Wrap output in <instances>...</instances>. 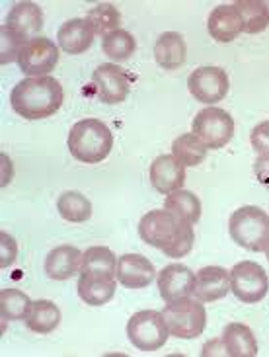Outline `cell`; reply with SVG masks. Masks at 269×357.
<instances>
[{"label":"cell","instance_id":"6da1fadb","mask_svg":"<svg viewBox=\"0 0 269 357\" xmlns=\"http://www.w3.org/2000/svg\"><path fill=\"white\" fill-rule=\"evenodd\" d=\"M139 234L148 246L162 250L168 258H183L193 248L192 222L183 221L168 209H154L139 221Z\"/></svg>","mask_w":269,"mask_h":357},{"label":"cell","instance_id":"7a4b0ae2","mask_svg":"<svg viewBox=\"0 0 269 357\" xmlns=\"http://www.w3.org/2000/svg\"><path fill=\"white\" fill-rule=\"evenodd\" d=\"M65 90L57 78L36 77L24 78L10 94L12 109L24 119H45L57 114L63 106Z\"/></svg>","mask_w":269,"mask_h":357},{"label":"cell","instance_id":"3957f363","mask_svg":"<svg viewBox=\"0 0 269 357\" xmlns=\"http://www.w3.org/2000/svg\"><path fill=\"white\" fill-rule=\"evenodd\" d=\"M67 145L70 155L77 160L84 162V165H98L112 153L114 133L109 131V127L104 121L88 117V119H82L72 126L70 133H68Z\"/></svg>","mask_w":269,"mask_h":357},{"label":"cell","instance_id":"277c9868","mask_svg":"<svg viewBox=\"0 0 269 357\" xmlns=\"http://www.w3.org/2000/svg\"><path fill=\"white\" fill-rule=\"evenodd\" d=\"M232 241L250 252H266L269 244V215L256 205L238 207L229 221Z\"/></svg>","mask_w":269,"mask_h":357},{"label":"cell","instance_id":"5b68a950","mask_svg":"<svg viewBox=\"0 0 269 357\" xmlns=\"http://www.w3.org/2000/svg\"><path fill=\"white\" fill-rule=\"evenodd\" d=\"M170 336L180 340H193L201 336L207 326V310L199 299L182 297L170 301L162 310Z\"/></svg>","mask_w":269,"mask_h":357},{"label":"cell","instance_id":"8992f818","mask_svg":"<svg viewBox=\"0 0 269 357\" xmlns=\"http://www.w3.org/2000/svg\"><path fill=\"white\" fill-rule=\"evenodd\" d=\"M127 336L134 348L141 351H156L168 342L170 330L166 326L162 312L139 310L127 322Z\"/></svg>","mask_w":269,"mask_h":357},{"label":"cell","instance_id":"52a82bcc","mask_svg":"<svg viewBox=\"0 0 269 357\" xmlns=\"http://www.w3.org/2000/svg\"><path fill=\"white\" fill-rule=\"evenodd\" d=\"M192 131L207 149H222L234 135V119L221 107H205L193 119Z\"/></svg>","mask_w":269,"mask_h":357},{"label":"cell","instance_id":"ba28073f","mask_svg":"<svg viewBox=\"0 0 269 357\" xmlns=\"http://www.w3.org/2000/svg\"><path fill=\"white\" fill-rule=\"evenodd\" d=\"M231 291L242 303H260L269 291V278L256 261H238L231 270Z\"/></svg>","mask_w":269,"mask_h":357},{"label":"cell","instance_id":"9c48e42d","mask_svg":"<svg viewBox=\"0 0 269 357\" xmlns=\"http://www.w3.org/2000/svg\"><path fill=\"white\" fill-rule=\"evenodd\" d=\"M59 63L57 45L47 38H33L22 47L18 67L28 78L47 77Z\"/></svg>","mask_w":269,"mask_h":357},{"label":"cell","instance_id":"30bf717a","mask_svg":"<svg viewBox=\"0 0 269 357\" xmlns=\"http://www.w3.org/2000/svg\"><path fill=\"white\" fill-rule=\"evenodd\" d=\"M229 75L221 67H199L187 78L192 96L201 104L221 102L229 94Z\"/></svg>","mask_w":269,"mask_h":357},{"label":"cell","instance_id":"8fae6325","mask_svg":"<svg viewBox=\"0 0 269 357\" xmlns=\"http://www.w3.org/2000/svg\"><path fill=\"white\" fill-rule=\"evenodd\" d=\"M78 273V297L86 305L102 307L114 299L117 273L104 270H80Z\"/></svg>","mask_w":269,"mask_h":357},{"label":"cell","instance_id":"7c38bea8","mask_svg":"<svg viewBox=\"0 0 269 357\" xmlns=\"http://www.w3.org/2000/svg\"><path fill=\"white\" fill-rule=\"evenodd\" d=\"M92 82L96 86V94L104 104H121L129 96V77L125 68L114 63L98 65L92 73Z\"/></svg>","mask_w":269,"mask_h":357},{"label":"cell","instance_id":"4fadbf2b","mask_svg":"<svg viewBox=\"0 0 269 357\" xmlns=\"http://www.w3.org/2000/svg\"><path fill=\"white\" fill-rule=\"evenodd\" d=\"M195 289V273L183 264H170L158 273V291L166 303L192 297Z\"/></svg>","mask_w":269,"mask_h":357},{"label":"cell","instance_id":"5bb4252c","mask_svg":"<svg viewBox=\"0 0 269 357\" xmlns=\"http://www.w3.org/2000/svg\"><path fill=\"white\" fill-rule=\"evenodd\" d=\"M231 291V271L221 266H207L195 273L193 295L201 303H215L226 297Z\"/></svg>","mask_w":269,"mask_h":357},{"label":"cell","instance_id":"9a60e30c","mask_svg":"<svg viewBox=\"0 0 269 357\" xmlns=\"http://www.w3.org/2000/svg\"><path fill=\"white\" fill-rule=\"evenodd\" d=\"M151 182L154 190L164 195L178 192L185 183V165H182L174 155L158 156L151 165Z\"/></svg>","mask_w":269,"mask_h":357},{"label":"cell","instance_id":"2e32d148","mask_svg":"<svg viewBox=\"0 0 269 357\" xmlns=\"http://www.w3.org/2000/svg\"><path fill=\"white\" fill-rule=\"evenodd\" d=\"M156 278V270L141 254H123L117 260V280L129 289L148 287Z\"/></svg>","mask_w":269,"mask_h":357},{"label":"cell","instance_id":"e0dca14e","mask_svg":"<svg viewBox=\"0 0 269 357\" xmlns=\"http://www.w3.org/2000/svg\"><path fill=\"white\" fill-rule=\"evenodd\" d=\"M94 38H96V33L86 18L68 20L59 28L57 33L59 47L67 55H82L84 51L92 47Z\"/></svg>","mask_w":269,"mask_h":357},{"label":"cell","instance_id":"ac0fdd59","mask_svg":"<svg viewBox=\"0 0 269 357\" xmlns=\"http://www.w3.org/2000/svg\"><path fill=\"white\" fill-rule=\"evenodd\" d=\"M207 28L215 41L219 43H231L244 31L238 10L234 8V4H221L217 8H213L207 20Z\"/></svg>","mask_w":269,"mask_h":357},{"label":"cell","instance_id":"d6986e66","mask_svg":"<svg viewBox=\"0 0 269 357\" xmlns=\"http://www.w3.org/2000/svg\"><path fill=\"white\" fill-rule=\"evenodd\" d=\"M82 266V252L77 246L63 244L49 252L45 258V273L51 280L65 281L77 275Z\"/></svg>","mask_w":269,"mask_h":357},{"label":"cell","instance_id":"ffe728a7","mask_svg":"<svg viewBox=\"0 0 269 357\" xmlns=\"http://www.w3.org/2000/svg\"><path fill=\"white\" fill-rule=\"evenodd\" d=\"M4 26L29 41L43 28V12L36 2H16L10 8Z\"/></svg>","mask_w":269,"mask_h":357},{"label":"cell","instance_id":"44dd1931","mask_svg":"<svg viewBox=\"0 0 269 357\" xmlns=\"http://www.w3.org/2000/svg\"><path fill=\"white\" fill-rule=\"evenodd\" d=\"M222 354L231 357H256L258 356V342L256 336L246 324L240 322H231L226 328L222 330L221 336Z\"/></svg>","mask_w":269,"mask_h":357},{"label":"cell","instance_id":"7402d4cb","mask_svg":"<svg viewBox=\"0 0 269 357\" xmlns=\"http://www.w3.org/2000/svg\"><path fill=\"white\" fill-rule=\"evenodd\" d=\"M187 57V45L182 33L178 31H164L156 39L154 45V59L164 70H176L185 63Z\"/></svg>","mask_w":269,"mask_h":357},{"label":"cell","instance_id":"603a6c76","mask_svg":"<svg viewBox=\"0 0 269 357\" xmlns=\"http://www.w3.org/2000/svg\"><path fill=\"white\" fill-rule=\"evenodd\" d=\"M26 326L36 334H51L57 328L61 322V310L53 303L47 299H39L31 303V309L26 314Z\"/></svg>","mask_w":269,"mask_h":357},{"label":"cell","instance_id":"cb8c5ba5","mask_svg":"<svg viewBox=\"0 0 269 357\" xmlns=\"http://www.w3.org/2000/svg\"><path fill=\"white\" fill-rule=\"evenodd\" d=\"M164 209L172 211L178 215L183 221L195 222L201 219V202L193 192H185V190H178V192L168 193L166 202H164Z\"/></svg>","mask_w":269,"mask_h":357},{"label":"cell","instance_id":"d4e9b609","mask_svg":"<svg viewBox=\"0 0 269 357\" xmlns=\"http://www.w3.org/2000/svg\"><path fill=\"white\" fill-rule=\"evenodd\" d=\"M57 209L61 217L68 222H84L92 217V203L80 192H63L57 199Z\"/></svg>","mask_w":269,"mask_h":357},{"label":"cell","instance_id":"484cf974","mask_svg":"<svg viewBox=\"0 0 269 357\" xmlns=\"http://www.w3.org/2000/svg\"><path fill=\"white\" fill-rule=\"evenodd\" d=\"M234 8L240 14L246 33H261L269 26V14L266 2L261 0H238Z\"/></svg>","mask_w":269,"mask_h":357},{"label":"cell","instance_id":"4316f807","mask_svg":"<svg viewBox=\"0 0 269 357\" xmlns=\"http://www.w3.org/2000/svg\"><path fill=\"white\" fill-rule=\"evenodd\" d=\"M88 24L92 26L94 33L100 36V38H106L109 33H114L116 29H119V24H121V14L119 10L114 6V4H107V2H102V4H96L94 8L88 10L86 14Z\"/></svg>","mask_w":269,"mask_h":357},{"label":"cell","instance_id":"83f0119b","mask_svg":"<svg viewBox=\"0 0 269 357\" xmlns=\"http://www.w3.org/2000/svg\"><path fill=\"white\" fill-rule=\"evenodd\" d=\"M172 155L185 166H199L207 158V146L193 133H183L172 143Z\"/></svg>","mask_w":269,"mask_h":357},{"label":"cell","instance_id":"f1b7e54d","mask_svg":"<svg viewBox=\"0 0 269 357\" xmlns=\"http://www.w3.org/2000/svg\"><path fill=\"white\" fill-rule=\"evenodd\" d=\"M31 303L26 293L18 289L0 291V317L2 320H22L31 309Z\"/></svg>","mask_w":269,"mask_h":357},{"label":"cell","instance_id":"f546056e","mask_svg":"<svg viewBox=\"0 0 269 357\" xmlns=\"http://www.w3.org/2000/svg\"><path fill=\"white\" fill-rule=\"evenodd\" d=\"M137 43L134 38L127 29H116L114 33H109L102 39V51L106 53L112 61H127L133 57Z\"/></svg>","mask_w":269,"mask_h":357},{"label":"cell","instance_id":"4dcf8cb0","mask_svg":"<svg viewBox=\"0 0 269 357\" xmlns=\"http://www.w3.org/2000/svg\"><path fill=\"white\" fill-rule=\"evenodd\" d=\"M80 270H104L117 273L116 254L109 250L107 246H90L82 254V266Z\"/></svg>","mask_w":269,"mask_h":357},{"label":"cell","instance_id":"1f68e13d","mask_svg":"<svg viewBox=\"0 0 269 357\" xmlns=\"http://www.w3.org/2000/svg\"><path fill=\"white\" fill-rule=\"evenodd\" d=\"M0 38H2V49H0V63L2 65H10V63H18L20 51L22 47L28 43V39H24L22 36H18L16 31H12L8 26H2L0 28Z\"/></svg>","mask_w":269,"mask_h":357},{"label":"cell","instance_id":"d6a6232c","mask_svg":"<svg viewBox=\"0 0 269 357\" xmlns=\"http://www.w3.org/2000/svg\"><path fill=\"white\" fill-rule=\"evenodd\" d=\"M18 256V244L16 241L6 234V232H0V268H8L14 264Z\"/></svg>","mask_w":269,"mask_h":357},{"label":"cell","instance_id":"836d02e7","mask_svg":"<svg viewBox=\"0 0 269 357\" xmlns=\"http://www.w3.org/2000/svg\"><path fill=\"white\" fill-rule=\"evenodd\" d=\"M250 143L254 151H258L260 155L269 153V121H261L252 129Z\"/></svg>","mask_w":269,"mask_h":357},{"label":"cell","instance_id":"e575fe53","mask_svg":"<svg viewBox=\"0 0 269 357\" xmlns=\"http://www.w3.org/2000/svg\"><path fill=\"white\" fill-rule=\"evenodd\" d=\"M254 172H256V178L261 185H266L269 190V153L266 155H260L254 162Z\"/></svg>","mask_w":269,"mask_h":357},{"label":"cell","instance_id":"d590c367","mask_svg":"<svg viewBox=\"0 0 269 357\" xmlns=\"http://www.w3.org/2000/svg\"><path fill=\"white\" fill-rule=\"evenodd\" d=\"M266 256H268V260H269V244H268V248H266Z\"/></svg>","mask_w":269,"mask_h":357},{"label":"cell","instance_id":"8d00e7d4","mask_svg":"<svg viewBox=\"0 0 269 357\" xmlns=\"http://www.w3.org/2000/svg\"><path fill=\"white\" fill-rule=\"evenodd\" d=\"M266 6H268V14H269V2H266Z\"/></svg>","mask_w":269,"mask_h":357}]
</instances>
